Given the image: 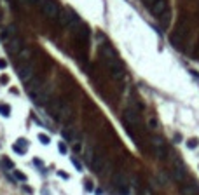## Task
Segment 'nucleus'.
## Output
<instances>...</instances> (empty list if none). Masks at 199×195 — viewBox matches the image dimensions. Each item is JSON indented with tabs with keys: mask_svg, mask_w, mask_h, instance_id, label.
I'll return each mask as SVG.
<instances>
[{
	"mask_svg": "<svg viewBox=\"0 0 199 195\" xmlns=\"http://www.w3.org/2000/svg\"><path fill=\"white\" fill-rule=\"evenodd\" d=\"M105 63H107V66H108L110 73H112V77H114L115 80H121V78L124 77V66H122V63L119 61L117 56H114V58H107Z\"/></svg>",
	"mask_w": 199,
	"mask_h": 195,
	"instance_id": "obj_1",
	"label": "nucleus"
},
{
	"mask_svg": "<svg viewBox=\"0 0 199 195\" xmlns=\"http://www.w3.org/2000/svg\"><path fill=\"white\" fill-rule=\"evenodd\" d=\"M171 178L176 181V183H183L185 178H187V169L185 166L182 164L180 159L173 157V167H171Z\"/></svg>",
	"mask_w": 199,
	"mask_h": 195,
	"instance_id": "obj_2",
	"label": "nucleus"
},
{
	"mask_svg": "<svg viewBox=\"0 0 199 195\" xmlns=\"http://www.w3.org/2000/svg\"><path fill=\"white\" fill-rule=\"evenodd\" d=\"M40 7H42L44 14H46L49 19H58V16H59V12H61V9H59V5H58L56 0H42Z\"/></svg>",
	"mask_w": 199,
	"mask_h": 195,
	"instance_id": "obj_3",
	"label": "nucleus"
},
{
	"mask_svg": "<svg viewBox=\"0 0 199 195\" xmlns=\"http://www.w3.org/2000/svg\"><path fill=\"white\" fill-rule=\"evenodd\" d=\"M112 183L121 195H129V181H127L124 172H115L112 178Z\"/></svg>",
	"mask_w": 199,
	"mask_h": 195,
	"instance_id": "obj_4",
	"label": "nucleus"
},
{
	"mask_svg": "<svg viewBox=\"0 0 199 195\" xmlns=\"http://www.w3.org/2000/svg\"><path fill=\"white\" fill-rule=\"evenodd\" d=\"M150 146H152L154 155H156L157 159H166L168 150H166V145H164V141H163L161 136H152L150 138Z\"/></svg>",
	"mask_w": 199,
	"mask_h": 195,
	"instance_id": "obj_5",
	"label": "nucleus"
},
{
	"mask_svg": "<svg viewBox=\"0 0 199 195\" xmlns=\"http://www.w3.org/2000/svg\"><path fill=\"white\" fill-rule=\"evenodd\" d=\"M122 120H124V124L127 127H140V122H142L140 113H138V110H135V108H127V110H124Z\"/></svg>",
	"mask_w": 199,
	"mask_h": 195,
	"instance_id": "obj_6",
	"label": "nucleus"
},
{
	"mask_svg": "<svg viewBox=\"0 0 199 195\" xmlns=\"http://www.w3.org/2000/svg\"><path fill=\"white\" fill-rule=\"evenodd\" d=\"M33 72H35L33 64L30 61H23V64H19V68H18V77L21 78V82L28 84L33 78Z\"/></svg>",
	"mask_w": 199,
	"mask_h": 195,
	"instance_id": "obj_7",
	"label": "nucleus"
},
{
	"mask_svg": "<svg viewBox=\"0 0 199 195\" xmlns=\"http://www.w3.org/2000/svg\"><path fill=\"white\" fill-rule=\"evenodd\" d=\"M148 11L156 16V17H161L166 11H168V4H166V0H156L150 7H148Z\"/></svg>",
	"mask_w": 199,
	"mask_h": 195,
	"instance_id": "obj_8",
	"label": "nucleus"
},
{
	"mask_svg": "<svg viewBox=\"0 0 199 195\" xmlns=\"http://www.w3.org/2000/svg\"><path fill=\"white\" fill-rule=\"evenodd\" d=\"M51 101V85H46V87H42L40 92L35 96V103L37 105H47Z\"/></svg>",
	"mask_w": 199,
	"mask_h": 195,
	"instance_id": "obj_9",
	"label": "nucleus"
},
{
	"mask_svg": "<svg viewBox=\"0 0 199 195\" xmlns=\"http://www.w3.org/2000/svg\"><path fill=\"white\" fill-rule=\"evenodd\" d=\"M23 38L21 37H18V35H14V37H11V40H9V52H12V54H19V51L23 49Z\"/></svg>",
	"mask_w": 199,
	"mask_h": 195,
	"instance_id": "obj_10",
	"label": "nucleus"
},
{
	"mask_svg": "<svg viewBox=\"0 0 199 195\" xmlns=\"http://www.w3.org/2000/svg\"><path fill=\"white\" fill-rule=\"evenodd\" d=\"M58 119H59V120H68V119H72V106H70L68 103H61L59 112H58Z\"/></svg>",
	"mask_w": 199,
	"mask_h": 195,
	"instance_id": "obj_11",
	"label": "nucleus"
},
{
	"mask_svg": "<svg viewBox=\"0 0 199 195\" xmlns=\"http://www.w3.org/2000/svg\"><path fill=\"white\" fill-rule=\"evenodd\" d=\"M180 192H182V195H199V185H197V183L182 185Z\"/></svg>",
	"mask_w": 199,
	"mask_h": 195,
	"instance_id": "obj_12",
	"label": "nucleus"
},
{
	"mask_svg": "<svg viewBox=\"0 0 199 195\" xmlns=\"http://www.w3.org/2000/svg\"><path fill=\"white\" fill-rule=\"evenodd\" d=\"M40 89H42V87H40V82H38V80H33V78H32V80L28 82V89H26V91H28V94H30L33 99H35V96L40 92Z\"/></svg>",
	"mask_w": 199,
	"mask_h": 195,
	"instance_id": "obj_13",
	"label": "nucleus"
},
{
	"mask_svg": "<svg viewBox=\"0 0 199 195\" xmlns=\"http://www.w3.org/2000/svg\"><path fill=\"white\" fill-rule=\"evenodd\" d=\"M182 38H183V33L178 30V31H175L171 37H169V42H171V46L176 47V49H180L182 47Z\"/></svg>",
	"mask_w": 199,
	"mask_h": 195,
	"instance_id": "obj_14",
	"label": "nucleus"
},
{
	"mask_svg": "<svg viewBox=\"0 0 199 195\" xmlns=\"http://www.w3.org/2000/svg\"><path fill=\"white\" fill-rule=\"evenodd\" d=\"M101 56H103V59H107V58H114V56H117V54H115V51L110 47V46H103V47H101Z\"/></svg>",
	"mask_w": 199,
	"mask_h": 195,
	"instance_id": "obj_15",
	"label": "nucleus"
},
{
	"mask_svg": "<svg viewBox=\"0 0 199 195\" xmlns=\"http://www.w3.org/2000/svg\"><path fill=\"white\" fill-rule=\"evenodd\" d=\"M63 138L68 139V141H74L75 139V131L74 129H63Z\"/></svg>",
	"mask_w": 199,
	"mask_h": 195,
	"instance_id": "obj_16",
	"label": "nucleus"
},
{
	"mask_svg": "<svg viewBox=\"0 0 199 195\" xmlns=\"http://www.w3.org/2000/svg\"><path fill=\"white\" fill-rule=\"evenodd\" d=\"M0 166H2L4 169H14V162L7 157H2V160H0Z\"/></svg>",
	"mask_w": 199,
	"mask_h": 195,
	"instance_id": "obj_17",
	"label": "nucleus"
},
{
	"mask_svg": "<svg viewBox=\"0 0 199 195\" xmlns=\"http://www.w3.org/2000/svg\"><path fill=\"white\" fill-rule=\"evenodd\" d=\"M0 115L2 117H9L11 115V106L5 103H0Z\"/></svg>",
	"mask_w": 199,
	"mask_h": 195,
	"instance_id": "obj_18",
	"label": "nucleus"
},
{
	"mask_svg": "<svg viewBox=\"0 0 199 195\" xmlns=\"http://www.w3.org/2000/svg\"><path fill=\"white\" fill-rule=\"evenodd\" d=\"M159 21H161V25H163V28H166L168 25H169V11H166L161 17H157Z\"/></svg>",
	"mask_w": 199,
	"mask_h": 195,
	"instance_id": "obj_19",
	"label": "nucleus"
},
{
	"mask_svg": "<svg viewBox=\"0 0 199 195\" xmlns=\"http://www.w3.org/2000/svg\"><path fill=\"white\" fill-rule=\"evenodd\" d=\"M30 54H32V51H30V49H25V47H23V49L19 51V59H21V61H26V59L30 58Z\"/></svg>",
	"mask_w": 199,
	"mask_h": 195,
	"instance_id": "obj_20",
	"label": "nucleus"
},
{
	"mask_svg": "<svg viewBox=\"0 0 199 195\" xmlns=\"http://www.w3.org/2000/svg\"><path fill=\"white\" fill-rule=\"evenodd\" d=\"M157 178H159V183H161V186H164V185H168V176L164 174L163 171H159V174H157Z\"/></svg>",
	"mask_w": 199,
	"mask_h": 195,
	"instance_id": "obj_21",
	"label": "nucleus"
},
{
	"mask_svg": "<svg viewBox=\"0 0 199 195\" xmlns=\"http://www.w3.org/2000/svg\"><path fill=\"white\" fill-rule=\"evenodd\" d=\"M38 141H40L42 145H49V143H51L49 136H47V134H42V133H38Z\"/></svg>",
	"mask_w": 199,
	"mask_h": 195,
	"instance_id": "obj_22",
	"label": "nucleus"
},
{
	"mask_svg": "<svg viewBox=\"0 0 199 195\" xmlns=\"http://www.w3.org/2000/svg\"><path fill=\"white\" fill-rule=\"evenodd\" d=\"M16 145H19V146H21V148H25V150H26V148H28V141H26V139H25V138H19V139H18V141H16Z\"/></svg>",
	"mask_w": 199,
	"mask_h": 195,
	"instance_id": "obj_23",
	"label": "nucleus"
},
{
	"mask_svg": "<svg viewBox=\"0 0 199 195\" xmlns=\"http://www.w3.org/2000/svg\"><path fill=\"white\" fill-rule=\"evenodd\" d=\"M14 176H16V180H19V181H26V176H25L21 171H14Z\"/></svg>",
	"mask_w": 199,
	"mask_h": 195,
	"instance_id": "obj_24",
	"label": "nucleus"
},
{
	"mask_svg": "<svg viewBox=\"0 0 199 195\" xmlns=\"http://www.w3.org/2000/svg\"><path fill=\"white\" fill-rule=\"evenodd\" d=\"M72 164L75 166V169H77L79 172H82V164H80V162H79V160H77L75 157H72Z\"/></svg>",
	"mask_w": 199,
	"mask_h": 195,
	"instance_id": "obj_25",
	"label": "nucleus"
},
{
	"mask_svg": "<svg viewBox=\"0 0 199 195\" xmlns=\"http://www.w3.org/2000/svg\"><path fill=\"white\" fill-rule=\"evenodd\" d=\"M7 35H9V37H14V35H16V26H14V25L7 26Z\"/></svg>",
	"mask_w": 199,
	"mask_h": 195,
	"instance_id": "obj_26",
	"label": "nucleus"
},
{
	"mask_svg": "<svg viewBox=\"0 0 199 195\" xmlns=\"http://www.w3.org/2000/svg\"><path fill=\"white\" fill-rule=\"evenodd\" d=\"M12 150H14V151H18V153H21V155H23V153H25V151H26L25 148H21L19 145H12Z\"/></svg>",
	"mask_w": 199,
	"mask_h": 195,
	"instance_id": "obj_27",
	"label": "nucleus"
},
{
	"mask_svg": "<svg viewBox=\"0 0 199 195\" xmlns=\"http://www.w3.org/2000/svg\"><path fill=\"white\" fill-rule=\"evenodd\" d=\"M58 148H59V153H63V155L66 153V151H68V150H66V145H65V143H59Z\"/></svg>",
	"mask_w": 199,
	"mask_h": 195,
	"instance_id": "obj_28",
	"label": "nucleus"
},
{
	"mask_svg": "<svg viewBox=\"0 0 199 195\" xmlns=\"http://www.w3.org/2000/svg\"><path fill=\"white\" fill-rule=\"evenodd\" d=\"M187 146H189V148H196V146H197V141H196V139H189V141H187Z\"/></svg>",
	"mask_w": 199,
	"mask_h": 195,
	"instance_id": "obj_29",
	"label": "nucleus"
},
{
	"mask_svg": "<svg viewBox=\"0 0 199 195\" xmlns=\"http://www.w3.org/2000/svg\"><path fill=\"white\" fill-rule=\"evenodd\" d=\"M84 185H86V190H87V192H93V183H91L89 180H87V181H86Z\"/></svg>",
	"mask_w": 199,
	"mask_h": 195,
	"instance_id": "obj_30",
	"label": "nucleus"
},
{
	"mask_svg": "<svg viewBox=\"0 0 199 195\" xmlns=\"http://www.w3.org/2000/svg\"><path fill=\"white\" fill-rule=\"evenodd\" d=\"M148 125H150V127H157V122H156V119H150V120H148Z\"/></svg>",
	"mask_w": 199,
	"mask_h": 195,
	"instance_id": "obj_31",
	"label": "nucleus"
},
{
	"mask_svg": "<svg viewBox=\"0 0 199 195\" xmlns=\"http://www.w3.org/2000/svg\"><path fill=\"white\" fill-rule=\"evenodd\" d=\"M5 66H7V61L5 59H0V70H4Z\"/></svg>",
	"mask_w": 199,
	"mask_h": 195,
	"instance_id": "obj_32",
	"label": "nucleus"
},
{
	"mask_svg": "<svg viewBox=\"0 0 199 195\" xmlns=\"http://www.w3.org/2000/svg\"><path fill=\"white\" fill-rule=\"evenodd\" d=\"M154 2H156V0H143V4L147 5V9H148V7H150V5H152Z\"/></svg>",
	"mask_w": 199,
	"mask_h": 195,
	"instance_id": "obj_33",
	"label": "nucleus"
},
{
	"mask_svg": "<svg viewBox=\"0 0 199 195\" xmlns=\"http://www.w3.org/2000/svg\"><path fill=\"white\" fill-rule=\"evenodd\" d=\"M175 141H176V143H180V141H182V134H180V133H176V134H175Z\"/></svg>",
	"mask_w": 199,
	"mask_h": 195,
	"instance_id": "obj_34",
	"label": "nucleus"
},
{
	"mask_svg": "<svg viewBox=\"0 0 199 195\" xmlns=\"http://www.w3.org/2000/svg\"><path fill=\"white\" fill-rule=\"evenodd\" d=\"M23 4H30V5H33V4H37V0H21Z\"/></svg>",
	"mask_w": 199,
	"mask_h": 195,
	"instance_id": "obj_35",
	"label": "nucleus"
},
{
	"mask_svg": "<svg viewBox=\"0 0 199 195\" xmlns=\"http://www.w3.org/2000/svg\"><path fill=\"white\" fill-rule=\"evenodd\" d=\"M0 82H2V84H7V82H9L7 75H2V77H0Z\"/></svg>",
	"mask_w": 199,
	"mask_h": 195,
	"instance_id": "obj_36",
	"label": "nucleus"
},
{
	"mask_svg": "<svg viewBox=\"0 0 199 195\" xmlns=\"http://www.w3.org/2000/svg\"><path fill=\"white\" fill-rule=\"evenodd\" d=\"M58 174H59V176H61L63 180H68V174H66V172H63V171H59V172H58Z\"/></svg>",
	"mask_w": 199,
	"mask_h": 195,
	"instance_id": "obj_37",
	"label": "nucleus"
},
{
	"mask_svg": "<svg viewBox=\"0 0 199 195\" xmlns=\"http://www.w3.org/2000/svg\"><path fill=\"white\" fill-rule=\"evenodd\" d=\"M80 150H82V146H80L79 143H75V145H74V151H80Z\"/></svg>",
	"mask_w": 199,
	"mask_h": 195,
	"instance_id": "obj_38",
	"label": "nucleus"
},
{
	"mask_svg": "<svg viewBox=\"0 0 199 195\" xmlns=\"http://www.w3.org/2000/svg\"><path fill=\"white\" fill-rule=\"evenodd\" d=\"M33 162H35V166H38V167H44V162H42V160H38V159H35Z\"/></svg>",
	"mask_w": 199,
	"mask_h": 195,
	"instance_id": "obj_39",
	"label": "nucleus"
},
{
	"mask_svg": "<svg viewBox=\"0 0 199 195\" xmlns=\"http://www.w3.org/2000/svg\"><path fill=\"white\" fill-rule=\"evenodd\" d=\"M23 190H25V192H28V193H32V188H30V186H26V185L23 186Z\"/></svg>",
	"mask_w": 199,
	"mask_h": 195,
	"instance_id": "obj_40",
	"label": "nucleus"
},
{
	"mask_svg": "<svg viewBox=\"0 0 199 195\" xmlns=\"http://www.w3.org/2000/svg\"><path fill=\"white\" fill-rule=\"evenodd\" d=\"M196 56L199 58V44H197V47H196Z\"/></svg>",
	"mask_w": 199,
	"mask_h": 195,
	"instance_id": "obj_41",
	"label": "nucleus"
},
{
	"mask_svg": "<svg viewBox=\"0 0 199 195\" xmlns=\"http://www.w3.org/2000/svg\"><path fill=\"white\" fill-rule=\"evenodd\" d=\"M143 195H150V192H148V190H147V192H143Z\"/></svg>",
	"mask_w": 199,
	"mask_h": 195,
	"instance_id": "obj_42",
	"label": "nucleus"
}]
</instances>
